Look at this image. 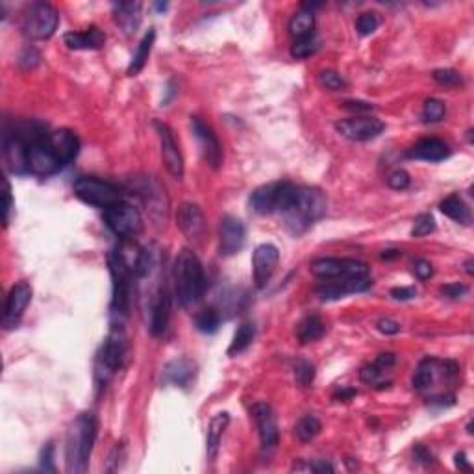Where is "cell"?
Returning a JSON list of instances; mask_svg holds the SVG:
<instances>
[{"label":"cell","instance_id":"1","mask_svg":"<svg viewBox=\"0 0 474 474\" xmlns=\"http://www.w3.org/2000/svg\"><path fill=\"white\" fill-rule=\"evenodd\" d=\"M95 439H97V417L93 414H88V411L80 414L75 418V423L70 424L69 433H67V473H88Z\"/></svg>","mask_w":474,"mask_h":474},{"label":"cell","instance_id":"2","mask_svg":"<svg viewBox=\"0 0 474 474\" xmlns=\"http://www.w3.org/2000/svg\"><path fill=\"white\" fill-rule=\"evenodd\" d=\"M172 278H174V295L181 307H193L204 295V269L195 252L189 248H184L177 256L172 267Z\"/></svg>","mask_w":474,"mask_h":474},{"label":"cell","instance_id":"3","mask_svg":"<svg viewBox=\"0 0 474 474\" xmlns=\"http://www.w3.org/2000/svg\"><path fill=\"white\" fill-rule=\"evenodd\" d=\"M326 209H328V202H326L322 191L315 189V187H298L295 202L282 215L285 218V226L295 236H298V233L306 232L315 221L325 217Z\"/></svg>","mask_w":474,"mask_h":474},{"label":"cell","instance_id":"4","mask_svg":"<svg viewBox=\"0 0 474 474\" xmlns=\"http://www.w3.org/2000/svg\"><path fill=\"white\" fill-rule=\"evenodd\" d=\"M298 186L291 181H273L258 187L251 195V206L256 214H285L295 202Z\"/></svg>","mask_w":474,"mask_h":474},{"label":"cell","instance_id":"5","mask_svg":"<svg viewBox=\"0 0 474 474\" xmlns=\"http://www.w3.org/2000/svg\"><path fill=\"white\" fill-rule=\"evenodd\" d=\"M110 273L113 280L112 313L121 319L128 315V310H130V284L135 275L119 248L110 254Z\"/></svg>","mask_w":474,"mask_h":474},{"label":"cell","instance_id":"6","mask_svg":"<svg viewBox=\"0 0 474 474\" xmlns=\"http://www.w3.org/2000/svg\"><path fill=\"white\" fill-rule=\"evenodd\" d=\"M126 350H128V347H126L125 330H122V325L119 322V325H113L112 332H110L107 339L104 341L102 349L98 352L97 376L100 378L102 384H106L107 378L122 367Z\"/></svg>","mask_w":474,"mask_h":474},{"label":"cell","instance_id":"7","mask_svg":"<svg viewBox=\"0 0 474 474\" xmlns=\"http://www.w3.org/2000/svg\"><path fill=\"white\" fill-rule=\"evenodd\" d=\"M75 195L82 202L97 208H112L122 202V193L110 181L98 180L95 177H82L75 181Z\"/></svg>","mask_w":474,"mask_h":474},{"label":"cell","instance_id":"8","mask_svg":"<svg viewBox=\"0 0 474 474\" xmlns=\"http://www.w3.org/2000/svg\"><path fill=\"white\" fill-rule=\"evenodd\" d=\"M60 14L48 2H36L23 17V32L30 39H48L56 32Z\"/></svg>","mask_w":474,"mask_h":474},{"label":"cell","instance_id":"9","mask_svg":"<svg viewBox=\"0 0 474 474\" xmlns=\"http://www.w3.org/2000/svg\"><path fill=\"white\" fill-rule=\"evenodd\" d=\"M104 221H106L107 228L121 239H132L143 228L139 209L126 204V202H119V204L107 208L104 211Z\"/></svg>","mask_w":474,"mask_h":474},{"label":"cell","instance_id":"10","mask_svg":"<svg viewBox=\"0 0 474 474\" xmlns=\"http://www.w3.org/2000/svg\"><path fill=\"white\" fill-rule=\"evenodd\" d=\"M312 273L321 280L350 278V276H369L367 263L350 258H317L312 263Z\"/></svg>","mask_w":474,"mask_h":474},{"label":"cell","instance_id":"11","mask_svg":"<svg viewBox=\"0 0 474 474\" xmlns=\"http://www.w3.org/2000/svg\"><path fill=\"white\" fill-rule=\"evenodd\" d=\"M251 411L258 424V432H260L261 454L269 458V455L276 451L280 439L276 415L267 402H256V404L251 408Z\"/></svg>","mask_w":474,"mask_h":474},{"label":"cell","instance_id":"12","mask_svg":"<svg viewBox=\"0 0 474 474\" xmlns=\"http://www.w3.org/2000/svg\"><path fill=\"white\" fill-rule=\"evenodd\" d=\"M191 132L199 143L200 154L211 169H218L223 163V149L215 132L200 117H191Z\"/></svg>","mask_w":474,"mask_h":474},{"label":"cell","instance_id":"13","mask_svg":"<svg viewBox=\"0 0 474 474\" xmlns=\"http://www.w3.org/2000/svg\"><path fill=\"white\" fill-rule=\"evenodd\" d=\"M63 167L56 152L48 143V135L39 141L28 144V169L32 174L38 177H51Z\"/></svg>","mask_w":474,"mask_h":474},{"label":"cell","instance_id":"14","mask_svg":"<svg viewBox=\"0 0 474 474\" xmlns=\"http://www.w3.org/2000/svg\"><path fill=\"white\" fill-rule=\"evenodd\" d=\"M2 158L6 167L14 174H26L28 169V143L23 141L14 130L2 134Z\"/></svg>","mask_w":474,"mask_h":474},{"label":"cell","instance_id":"15","mask_svg":"<svg viewBox=\"0 0 474 474\" xmlns=\"http://www.w3.org/2000/svg\"><path fill=\"white\" fill-rule=\"evenodd\" d=\"M386 125L376 117H352L335 122V130L350 141H371L384 132Z\"/></svg>","mask_w":474,"mask_h":474},{"label":"cell","instance_id":"16","mask_svg":"<svg viewBox=\"0 0 474 474\" xmlns=\"http://www.w3.org/2000/svg\"><path fill=\"white\" fill-rule=\"evenodd\" d=\"M154 126H156V132H158L162 159L165 163V167H167L169 174L172 178H177V180H181L184 178V158H181L180 147H178L177 139H174V134H172V130L165 122L156 121Z\"/></svg>","mask_w":474,"mask_h":474},{"label":"cell","instance_id":"17","mask_svg":"<svg viewBox=\"0 0 474 474\" xmlns=\"http://www.w3.org/2000/svg\"><path fill=\"white\" fill-rule=\"evenodd\" d=\"M280 252L273 243H263L256 247L252 254V273H254V284L258 289H263L269 280L275 275L276 267H278Z\"/></svg>","mask_w":474,"mask_h":474},{"label":"cell","instance_id":"18","mask_svg":"<svg viewBox=\"0 0 474 474\" xmlns=\"http://www.w3.org/2000/svg\"><path fill=\"white\" fill-rule=\"evenodd\" d=\"M245 239H247L245 224L237 217H232V215L223 217L221 226H218V251H221V256H233V254H237L243 248V245H245Z\"/></svg>","mask_w":474,"mask_h":474},{"label":"cell","instance_id":"19","mask_svg":"<svg viewBox=\"0 0 474 474\" xmlns=\"http://www.w3.org/2000/svg\"><path fill=\"white\" fill-rule=\"evenodd\" d=\"M371 284L372 282L369 280V276L328 278L317 288V295H319L322 300H335V298H343L347 297V295L365 291V289L371 288Z\"/></svg>","mask_w":474,"mask_h":474},{"label":"cell","instance_id":"20","mask_svg":"<svg viewBox=\"0 0 474 474\" xmlns=\"http://www.w3.org/2000/svg\"><path fill=\"white\" fill-rule=\"evenodd\" d=\"M30 300H32V288H30L28 282H19L10 289V295L6 298L4 317H2V325H4L6 330L17 326L24 310L28 307Z\"/></svg>","mask_w":474,"mask_h":474},{"label":"cell","instance_id":"21","mask_svg":"<svg viewBox=\"0 0 474 474\" xmlns=\"http://www.w3.org/2000/svg\"><path fill=\"white\" fill-rule=\"evenodd\" d=\"M177 223L189 241H200L206 233V218L196 204L184 202L177 211Z\"/></svg>","mask_w":474,"mask_h":474},{"label":"cell","instance_id":"22","mask_svg":"<svg viewBox=\"0 0 474 474\" xmlns=\"http://www.w3.org/2000/svg\"><path fill=\"white\" fill-rule=\"evenodd\" d=\"M169 317H171V295L165 285H159L152 298V304H150V334L156 337L165 334Z\"/></svg>","mask_w":474,"mask_h":474},{"label":"cell","instance_id":"23","mask_svg":"<svg viewBox=\"0 0 474 474\" xmlns=\"http://www.w3.org/2000/svg\"><path fill=\"white\" fill-rule=\"evenodd\" d=\"M48 143H51L52 150L56 152L58 158H60L63 167L69 165V163L73 162V159H76V156H78L80 141L75 132L65 130V128L51 132V134H48Z\"/></svg>","mask_w":474,"mask_h":474},{"label":"cell","instance_id":"24","mask_svg":"<svg viewBox=\"0 0 474 474\" xmlns=\"http://www.w3.org/2000/svg\"><path fill=\"white\" fill-rule=\"evenodd\" d=\"M448 156H451L448 144L443 139H437V137L421 139L408 150V158L424 159V162H443Z\"/></svg>","mask_w":474,"mask_h":474},{"label":"cell","instance_id":"25","mask_svg":"<svg viewBox=\"0 0 474 474\" xmlns=\"http://www.w3.org/2000/svg\"><path fill=\"white\" fill-rule=\"evenodd\" d=\"M195 376V363L187 358H178L169 362L162 372L163 384L177 387H187Z\"/></svg>","mask_w":474,"mask_h":474},{"label":"cell","instance_id":"26","mask_svg":"<svg viewBox=\"0 0 474 474\" xmlns=\"http://www.w3.org/2000/svg\"><path fill=\"white\" fill-rule=\"evenodd\" d=\"M63 41L70 51H97V48H102L106 36L97 26H91L84 32H67L63 36Z\"/></svg>","mask_w":474,"mask_h":474},{"label":"cell","instance_id":"27","mask_svg":"<svg viewBox=\"0 0 474 474\" xmlns=\"http://www.w3.org/2000/svg\"><path fill=\"white\" fill-rule=\"evenodd\" d=\"M113 17L119 28L132 36L141 24V4L139 2H115L113 4Z\"/></svg>","mask_w":474,"mask_h":474},{"label":"cell","instance_id":"28","mask_svg":"<svg viewBox=\"0 0 474 474\" xmlns=\"http://www.w3.org/2000/svg\"><path fill=\"white\" fill-rule=\"evenodd\" d=\"M228 424H230V415L228 414H217L211 418V423L208 426V436H206V454H208V460L214 461L217 458Z\"/></svg>","mask_w":474,"mask_h":474},{"label":"cell","instance_id":"29","mask_svg":"<svg viewBox=\"0 0 474 474\" xmlns=\"http://www.w3.org/2000/svg\"><path fill=\"white\" fill-rule=\"evenodd\" d=\"M326 332V326L319 315H306L302 321L297 325V337L302 344L313 343L321 339Z\"/></svg>","mask_w":474,"mask_h":474},{"label":"cell","instance_id":"30","mask_svg":"<svg viewBox=\"0 0 474 474\" xmlns=\"http://www.w3.org/2000/svg\"><path fill=\"white\" fill-rule=\"evenodd\" d=\"M154 41H156V32H154V28H150L149 32L144 33L143 39H141L139 45H137V51H135L134 56H132L130 65H128V76H135L137 73L143 70V67L147 65V61H149Z\"/></svg>","mask_w":474,"mask_h":474},{"label":"cell","instance_id":"31","mask_svg":"<svg viewBox=\"0 0 474 474\" xmlns=\"http://www.w3.org/2000/svg\"><path fill=\"white\" fill-rule=\"evenodd\" d=\"M313 28H315V15H313V11L300 10L289 21V33H291L295 39L313 36Z\"/></svg>","mask_w":474,"mask_h":474},{"label":"cell","instance_id":"32","mask_svg":"<svg viewBox=\"0 0 474 474\" xmlns=\"http://www.w3.org/2000/svg\"><path fill=\"white\" fill-rule=\"evenodd\" d=\"M439 209H441L446 217H451L452 221H455V223L460 224L470 223V209L467 208V204H465L463 200H461L458 195L446 196L441 204H439Z\"/></svg>","mask_w":474,"mask_h":474},{"label":"cell","instance_id":"33","mask_svg":"<svg viewBox=\"0 0 474 474\" xmlns=\"http://www.w3.org/2000/svg\"><path fill=\"white\" fill-rule=\"evenodd\" d=\"M437 362H439V359L426 358L418 363L417 371H415V374H414V381H411V384H414V389L424 391L432 386L433 380H436Z\"/></svg>","mask_w":474,"mask_h":474},{"label":"cell","instance_id":"34","mask_svg":"<svg viewBox=\"0 0 474 474\" xmlns=\"http://www.w3.org/2000/svg\"><path fill=\"white\" fill-rule=\"evenodd\" d=\"M254 335H256V326L252 325V322H243L236 330V334H233V339L232 344H230V349H228V354L236 356V354H241L243 350H247L252 341H254Z\"/></svg>","mask_w":474,"mask_h":474},{"label":"cell","instance_id":"35","mask_svg":"<svg viewBox=\"0 0 474 474\" xmlns=\"http://www.w3.org/2000/svg\"><path fill=\"white\" fill-rule=\"evenodd\" d=\"M321 430L322 424L315 415H304L297 423V426H295V436H297L300 443H310L321 433Z\"/></svg>","mask_w":474,"mask_h":474},{"label":"cell","instance_id":"36","mask_svg":"<svg viewBox=\"0 0 474 474\" xmlns=\"http://www.w3.org/2000/svg\"><path fill=\"white\" fill-rule=\"evenodd\" d=\"M389 371H386V369H381L378 363H369V365H365V367L359 371V380L363 381V384H367V386H372V387H386L389 381H386L384 378H386V374Z\"/></svg>","mask_w":474,"mask_h":474},{"label":"cell","instance_id":"37","mask_svg":"<svg viewBox=\"0 0 474 474\" xmlns=\"http://www.w3.org/2000/svg\"><path fill=\"white\" fill-rule=\"evenodd\" d=\"M195 325L202 334H215L221 326V315H218V312L208 307L195 317Z\"/></svg>","mask_w":474,"mask_h":474},{"label":"cell","instance_id":"38","mask_svg":"<svg viewBox=\"0 0 474 474\" xmlns=\"http://www.w3.org/2000/svg\"><path fill=\"white\" fill-rule=\"evenodd\" d=\"M319 84L322 85V88L330 89V91H343V89H347V85H349V82L344 80L343 75H339L337 70H332V69H325L319 73Z\"/></svg>","mask_w":474,"mask_h":474},{"label":"cell","instance_id":"39","mask_svg":"<svg viewBox=\"0 0 474 474\" xmlns=\"http://www.w3.org/2000/svg\"><path fill=\"white\" fill-rule=\"evenodd\" d=\"M295 380H297L298 386L310 387L315 380V367H313L312 362L307 359H298L295 363Z\"/></svg>","mask_w":474,"mask_h":474},{"label":"cell","instance_id":"40","mask_svg":"<svg viewBox=\"0 0 474 474\" xmlns=\"http://www.w3.org/2000/svg\"><path fill=\"white\" fill-rule=\"evenodd\" d=\"M446 106L439 98H428L423 106V121L424 122H439L445 117Z\"/></svg>","mask_w":474,"mask_h":474},{"label":"cell","instance_id":"41","mask_svg":"<svg viewBox=\"0 0 474 474\" xmlns=\"http://www.w3.org/2000/svg\"><path fill=\"white\" fill-rule=\"evenodd\" d=\"M319 43H317L315 36H307L302 39H295L293 47H291V56L297 58V60H302V58H310L312 54H315Z\"/></svg>","mask_w":474,"mask_h":474},{"label":"cell","instance_id":"42","mask_svg":"<svg viewBox=\"0 0 474 474\" xmlns=\"http://www.w3.org/2000/svg\"><path fill=\"white\" fill-rule=\"evenodd\" d=\"M436 230V218L430 214H421L415 217L414 228H411V236L414 237H424L428 233H432Z\"/></svg>","mask_w":474,"mask_h":474},{"label":"cell","instance_id":"43","mask_svg":"<svg viewBox=\"0 0 474 474\" xmlns=\"http://www.w3.org/2000/svg\"><path fill=\"white\" fill-rule=\"evenodd\" d=\"M432 76L437 84L445 85V88H458V85L463 84L461 75L454 69H437V70H433Z\"/></svg>","mask_w":474,"mask_h":474},{"label":"cell","instance_id":"44","mask_svg":"<svg viewBox=\"0 0 474 474\" xmlns=\"http://www.w3.org/2000/svg\"><path fill=\"white\" fill-rule=\"evenodd\" d=\"M378 24H380L378 15L372 14V11H365V14L359 15L358 21H356V30H358L359 36H371V33L378 28Z\"/></svg>","mask_w":474,"mask_h":474},{"label":"cell","instance_id":"45","mask_svg":"<svg viewBox=\"0 0 474 474\" xmlns=\"http://www.w3.org/2000/svg\"><path fill=\"white\" fill-rule=\"evenodd\" d=\"M2 186H4V189H2V200H4V204H2V217H4V226H8L11 221V214H14V196H11V186L10 181H8V178H4L2 180Z\"/></svg>","mask_w":474,"mask_h":474},{"label":"cell","instance_id":"46","mask_svg":"<svg viewBox=\"0 0 474 474\" xmlns=\"http://www.w3.org/2000/svg\"><path fill=\"white\" fill-rule=\"evenodd\" d=\"M409 181H411V178H409V174L404 169H396V171H393L389 177H387V186L396 191L406 189V187L409 186Z\"/></svg>","mask_w":474,"mask_h":474},{"label":"cell","instance_id":"47","mask_svg":"<svg viewBox=\"0 0 474 474\" xmlns=\"http://www.w3.org/2000/svg\"><path fill=\"white\" fill-rule=\"evenodd\" d=\"M295 470H307V473H317V474H332L334 473V465L330 461L325 460H315L307 465H295Z\"/></svg>","mask_w":474,"mask_h":474},{"label":"cell","instance_id":"48","mask_svg":"<svg viewBox=\"0 0 474 474\" xmlns=\"http://www.w3.org/2000/svg\"><path fill=\"white\" fill-rule=\"evenodd\" d=\"M39 463H41L43 470H51V473L56 470V467H54V445H52V443H47V445L43 446L41 455H39Z\"/></svg>","mask_w":474,"mask_h":474},{"label":"cell","instance_id":"49","mask_svg":"<svg viewBox=\"0 0 474 474\" xmlns=\"http://www.w3.org/2000/svg\"><path fill=\"white\" fill-rule=\"evenodd\" d=\"M414 460L417 461V463L424 465V467H430V465L436 463V458H433V454L428 451L424 445L414 446Z\"/></svg>","mask_w":474,"mask_h":474},{"label":"cell","instance_id":"50","mask_svg":"<svg viewBox=\"0 0 474 474\" xmlns=\"http://www.w3.org/2000/svg\"><path fill=\"white\" fill-rule=\"evenodd\" d=\"M39 60H41L39 52L36 51V48L30 47V48H24V52L19 58V63H21V67H24V69H32V67L38 65Z\"/></svg>","mask_w":474,"mask_h":474},{"label":"cell","instance_id":"51","mask_svg":"<svg viewBox=\"0 0 474 474\" xmlns=\"http://www.w3.org/2000/svg\"><path fill=\"white\" fill-rule=\"evenodd\" d=\"M414 273L418 280H428L432 278L433 275V267L430 261L426 260H417L414 263Z\"/></svg>","mask_w":474,"mask_h":474},{"label":"cell","instance_id":"52","mask_svg":"<svg viewBox=\"0 0 474 474\" xmlns=\"http://www.w3.org/2000/svg\"><path fill=\"white\" fill-rule=\"evenodd\" d=\"M441 293L448 298H460L467 293V285L454 282V284H446L441 288Z\"/></svg>","mask_w":474,"mask_h":474},{"label":"cell","instance_id":"53","mask_svg":"<svg viewBox=\"0 0 474 474\" xmlns=\"http://www.w3.org/2000/svg\"><path fill=\"white\" fill-rule=\"evenodd\" d=\"M376 326H378V330H380L384 335H395V334H399V332H400L399 322L393 321V319H387V317L380 319Z\"/></svg>","mask_w":474,"mask_h":474},{"label":"cell","instance_id":"54","mask_svg":"<svg viewBox=\"0 0 474 474\" xmlns=\"http://www.w3.org/2000/svg\"><path fill=\"white\" fill-rule=\"evenodd\" d=\"M344 110H349V112H372L374 106L369 102H363V100H347L343 102Z\"/></svg>","mask_w":474,"mask_h":474},{"label":"cell","instance_id":"55","mask_svg":"<svg viewBox=\"0 0 474 474\" xmlns=\"http://www.w3.org/2000/svg\"><path fill=\"white\" fill-rule=\"evenodd\" d=\"M417 295L414 288H393L391 289V297L395 300H411Z\"/></svg>","mask_w":474,"mask_h":474},{"label":"cell","instance_id":"56","mask_svg":"<svg viewBox=\"0 0 474 474\" xmlns=\"http://www.w3.org/2000/svg\"><path fill=\"white\" fill-rule=\"evenodd\" d=\"M354 396H356V389H352V387H343V389H339L337 393H335L334 399L347 402V400L354 399Z\"/></svg>","mask_w":474,"mask_h":474},{"label":"cell","instance_id":"57","mask_svg":"<svg viewBox=\"0 0 474 474\" xmlns=\"http://www.w3.org/2000/svg\"><path fill=\"white\" fill-rule=\"evenodd\" d=\"M454 463H455V467H458V469L460 470H470V465H469V461H467V455L463 454V452H460V454H455V458H454Z\"/></svg>","mask_w":474,"mask_h":474},{"label":"cell","instance_id":"58","mask_svg":"<svg viewBox=\"0 0 474 474\" xmlns=\"http://www.w3.org/2000/svg\"><path fill=\"white\" fill-rule=\"evenodd\" d=\"M400 254H402L400 251H386L381 254V258H384V260H393V258H399Z\"/></svg>","mask_w":474,"mask_h":474},{"label":"cell","instance_id":"59","mask_svg":"<svg viewBox=\"0 0 474 474\" xmlns=\"http://www.w3.org/2000/svg\"><path fill=\"white\" fill-rule=\"evenodd\" d=\"M154 8L158 11H165L167 10V4H165V2H158V4H154Z\"/></svg>","mask_w":474,"mask_h":474},{"label":"cell","instance_id":"60","mask_svg":"<svg viewBox=\"0 0 474 474\" xmlns=\"http://www.w3.org/2000/svg\"><path fill=\"white\" fill-rule=\"evenodd\" d=\"M465 270H467L469 275H473V260H469L467 263H465Z\"/></svg>","mask_w":474,"mask_h":474}]
</instances>
